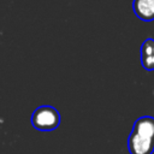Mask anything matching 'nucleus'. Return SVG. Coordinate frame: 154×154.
Returning a JSON list of instances; mask_svg holds the SVG:
<instances>
[{"mask_svg":"<svg viewBox=\"0 0 154 154\" xmlns=\"http://www.w3.org/2000/svg\"><path fill=\"white\" fill-rule=\"evenodd\" d=\"M130 154H153L154 152V118L140 117L132 126L128 138Z\"/></svg>","mask_w":154,"mask_h":154,"instance_id":"1","label":"nucleus"},{"mask_svg":"<svg viewBox=\"0 0 154 154\" xmlns=\"http://www.w3.org/2000/svg\"><path fill=\"white\" fill-rule=\"evenodd\" d=\"M31 124L35 129L41 131H52L60 124L59 112L49 105L37 107L31 114Z\"/></svg>","mask_w":154,"mask_h":154,"instance_id":"2","label":"nucleus"},{"mask_svg":"<svg viewBox=\"0 0 154 154\" xmlns=\"http://www.w3.org/2000/svg\"><path fill=\"white\" fill-rule=\"evenodd\" d=\"M132 10L141 20H154V0H134Z\"/></svg>","mask_w":154,"mask_h":154,"instance_id":"3","label":"nucleus"},{"mask_svg":"<svg viewBox=\"0 0 154 154\" xmlns=\"http://www.w3.org/2000/svg\"><path fill=\"white\" fill-rule=\"evenodd\" d=\"M141 64L147 71L154 70V38H147L142 43Z\"/></svg>","mask_w":154,"mask_h":154,"instance_id":"4","label":"nucleus"}]
</instances>
